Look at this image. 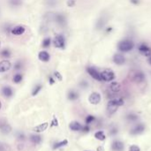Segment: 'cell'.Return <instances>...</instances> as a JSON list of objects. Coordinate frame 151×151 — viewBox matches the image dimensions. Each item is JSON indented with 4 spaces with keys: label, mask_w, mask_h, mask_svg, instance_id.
Instances as JSON below:
<instances>
[{
    "label": "cell",
    "mask_w": 151,
    "mask_h": 151,
    "mask_svg": "<svg viewBox=\"0 0 151 151\" xmlns=\"http://www.w3.org/2000/svg\"><path fill=\"white\" fill-rule=\"evenodd\" d=\"M0 47H1V42H0Z\"/></svg>",
    "instance_id": "c3c4849f"
},
{
    "label": "cell",
    "mask_w": 151,
    "mask_h": 151,
    "mask_svg": "<svg viewBox=\"0 0 151 151\" xmlns=\"http://www.w3.org/2000/svg\"><path fill=\"white\" fill-rule=\"evenodd\" d=\"M45 2H46V5L49 7H51V8H53L54 6H56V5L57 4V0H45Z\"/></svg>",
    "instance_id": "836d02e7"
},
{
    "label": "cell",
    "mask_w": 151,
    "mask_h": 151,
    "mask_svg": "<svg viewBox=\"0 0 151 151\" xmlns=\"http://www.w3.org/2000/svg\"><path fill=\"white\" fill-rule=\"evenodd\" d=\"M95 120H96V117H94L93 115H88L85 119V123L86 125H90L92 122H94Z\"/></svg>",
    "instance_id": "1f68e13d"
},
{
    "label": "cell",
    "mask_w": 151,
    "mask_h": 151,
    "mask_svg": "<svg viewBox=\"0 0 151 151\" xmlns=\"http://www.w3.org/2000/svg\"><path fill=\"white\" fill-rule=\"evenodd\" d=\"M58 126V121H57V118L54 116L52 120H51V122H50V127H53V126Z\"/></svg>",
    "instance_id": "8d00e7d4"
},
{
    "label": "cell",
    "mask_w": 151,
    "mask_h": 151,
    "mask_svg": "<svg viewBox=\"0 0 151 151\" xmlns=\"http://www.w3.org/2000/svg\"><path fill=\"white\" fill-rule=\"evenodd\" d=\"M22 80H23L22 74H21V73H16V74H14L13 77V82L14 83H16V84L21 83V82H22Z\"/></svg>",
    "instance_id": "83f0119b"
},
{
    "label": "cell",
    "mask_w": 151,
    "mask_h": 151,
    "mask_svg": "<svg viewBox=\"0 0 151 151\" xmlns=\"http://www.w3.org/2000/svg\"><path fill=\"white\" fill-rule=\"evenodd\" d=\"M69 128L71 129L72 131H74V132H78V131H82V126L78 121H73V122L70 123Z\"/></svg>",
    "instance_id": "ac0fdd59"
},
{
    "label": "cell",
    "mask_w": 151,
    "mask_h": 151,
    "mask_svg": "<svg viewBox=\"0 0 151 151\" xmlns=\"http://www.w3.org/2000/svg\"><path fill=\"white\" fill-rule=\"evenodd\" d=\"M84 151H90V150H84Z\"/></svg>",
    "instance_id": "681fc988"
},
{
    "label": "cell",
    "mask_w": 151,
    "mask_h": 151,
    "mask_svg": "<svg viewBox=\"0 0 151 151\" xmlns=\"http://www.w3.org/2000/svg\"><path fill=\"white\" fill-rule=\"evenodd\" d=\"M49 82L50 85H53V84L55 83V80H54V78H53V77H49Z\"/></svg>",
    "instance_id": "b9f144b4"
},
{
    "label": "cell",
    "mask_w": 151,
    "mask_h": 151,
    "mask_svg": "<svg viewBox=\"0 0 151 151\" xmlns=\"http://www.w3.org/2000/svg\"><path fill=\"white\" fill-rule=\"evenodd\" d=\"M51 44V38L50 37H46L43 40V43H42V46L44 48V49H47L50 46Z\"/></svg>",
    "instance_id": "f1b7e54d"
},
{
    "label": "cell",
    "mask_w": 151,
    "mask_h": 151,
    "mask_svg": "<svg viewBox=\"0 0 151 151\" xmlns=\"http://www.w3.org/2000/svg\"><path fill=\"white\" fill-rule=\"evenodd\" d=\"M8 4L13 8H17L22 5V0H8Z\"/></svg>",
    "instance_id": "cb8c5ba5"
},
{
    "label": "cell",
    "mask_w": 151,
    "mask_h": 151,
    "mask_svg": "<svg viewBox=\"0 0 151 151\" xmlns=\"http://www.w3.org/2000/svg\"><path fill=\"white\" fill-rule=\"evenodd\" d=\"M0 151H10V148L7 144L0 142Z\"/></svg>",
    "instance_id": "e575fe53"
},
{
    "label": "cell",
    "mask_w": 151,
    "mask_h": 151,
    "mask_svg": "<svg viewBox=\"0 0 151 151\" xmlns=\"http://www.w3.org/2000/svg\"><path fill=\"white\" fill-rule=\"evenodd\" d=\"M12 130V127L10 126L8 124H2L1 126H0V131H1L2 134H9L10 132H11Z\"/></svg>",
    "instance_id": "603a6c76"
},
{
    "label": "cell",
    "mask_w": 151,
    "mask_h": 151,
    "mask_svg": "<svg viewBox=\"0 0 151 151\" xmlns=\"http://www.w3.org/2000/svg\"><path fill=\"white\" fill-rule=\"evenodd\" d=\"M148 63L151 65V55L149 57H148Z\"/></svg>",
    "instance_id": "f6af8a7d"
},
{
    "label": "cell",
    "mask_w": 151,
    "mask_h": 151,
    "mask_svg": "<svg viewBox=\"0 0 151 151\" xmlns=\"http://www.w3.org/2000/svg\"><path fill=\"white\" fill-rule=\"evenodd\" d=\"M128 151H140V148L137 145H131L128 148Z\"/></svg>",
    "instance_id": "d590c367"
},
{
    "label": "cell",
    "mask_w": 151,
    "mask_h": 151,
    "mask_svg": "<svg viewBox=\"0 0 151 151\" xmlns=\"http://www.w3.org/2000/svg\"><path fill=\"white\" fill-rule=\"evenodd\" d=\"M53 44L56 48L64 49L65 48V39L63 35H56L53 39Z\"/></svg>",
    "instance_id": "277c9868"
},
{
    "label": "cell",
    "mask_w": 151,
    "mask_h": 151,
    "mask_svg": "<svg viewBox=\"0 0 151 151\" xmlns=\"http://www.w3.org/2000/svg\"><path fill=\"white\" fill-rule=\"evenodd\" d=\"M38 58L40 61H42V62H49L50 59V56L46 50H42V51H40L38 54Z\"/></svg>",
    "instance_id": "2e32d148"
},
{
    "label": "cell",
    "mask_w": 151,
    "mask_h": 151,
    "mask_svg": "<svg viewBox=\"0 0 151 151\" xmlns=\"http://www.w3.org/2000/svg\"><path fill=\"white\" fill-rule=\"evenodd\" d=\"M126 119L128 120V121H131V122H134L139 118L138 115H136L134 113H129V114L126 115Z\"/></svg>",
    "instance_id": "f546056e"
},
{
    "label": "cell",
    "mask_w": 151,
    "mask_h": 151,
    "mask_svg": "<svg viewBox=\"0 0 151 151\" xmlns=\"http://www.w3.org/2000/svg\"><path fill=\"white\" fill-rule=\"evenodd\" d=\"M97 151H104V148L103 147H98L97 148Z\"/></svg>",
    "instance_id": "bcb514c9"
},
{
    "label": "cell",
    "mask_w": 151,
    "mask_h": 151,
    "mask_svg": "<svg viewBox=\"0 0 151 151\" xmlns=\"http://www.w3.org/2000/svg\"><path fill=\"white\" fill-rule=\"evenodd\" d=\"M82 131H83L84 133H88L89 131H90V127H89V126H88V125H85L84 126H82Z\"/></svg>",
    "instance_id": "60d3db41"
},
{
    "label": "cell",
    "mask_w": 151,
    "mask_h": 151,
    "mask_svg": "<svg viewBox=\"0 0 151 151\" xmlns=\"http://www.w3.org/2000/svg\"><path fill=\"white\" fill-rule=\"evenodd\" d=\"M42 88H43V86H42L41 84H37V85H35V87L34 88L33 91H32V96H35L36 95H38V93H39L40 91H41Z\"/></svg>",
    "instance_id": "4dcf8cb0"
},
{
    "label": "cell",
    "mask_w": 151,
    "mask_h": 151,
    "mask_svg": "<svg viewBox=\"0 0 151 151\" xmlns=\"http://www.w3.org/2000/svg\"><path fill=\"white\" fill-rule=\"evenodd\" d=\"M113 63L118 65H122L126 63V57L120 53H116L112 57Z\"/></svg>",
    "instance_id": "4fadbf2b"
},
{
    "label": "cell",
    "mask_w": 151,
    "mask_h": 151,
    "mask_svg": "<svg viewBox=\"0 0 151 151\" xmlns=\"http://www.w3.org/2000/svg\"><path fill=\"white\" fill-rule=\"evenodd\" d=\"M132 79H133V80H134L135 83H138V84L142 83L144 80H145V74L143 73V72L138 70V71H135L133 73Z\"/></svg>",
    "instance_id": "30bf717a"
},
{
    "label": "cell",
    "mask_w": 151,
    "mask_h": 151,
    "mask_svg": "<svg viewBox=\"0 0 151 151\" xmlns=\"http://www.w3.org/2000/svg\"><path fill=\"white\" fill-rule=\"evenodd\" d=\"M80 86H82V87H83V88H86V87H88V83H87V82H82V83H80Z\"/></svg>",
    "instance_id": "7bdbcfd3"
},
{
    "label": "cell",
    "mask_w": 151,
    "mask_h": 151,
    "mask_svg": "<svg viewBox=\"0 0 151 151\" xmlns=\"http://www.w3.org/2000/svg\"><path fill=\"white\" fill-rule=\"evenodd\" d=\"M52 19L59 26H65L67 22L66 17L63 13H55L52 17Z\"/></svg>",
    "instance_id": "5b68a950"
},
{
    "label": "cell",
    "mask_w": 151,
    "mask_h": 151,
    "mask_svg": "<svg viewBox=\"0 0 151 151\" xmlns=\"http://www.w3.org/2000/svg\"><path fill=\"white\" fill-rule=\"evenodd\" d=\"M101 99H102V97H101V95L98 92H92L88 96V102L93 105H97L100 104Z\"/></svg>",
    "instance_id": "8fae6325"
},
{
    "label": "cell",
    "mask_w": 151,
    "mask_h": 151,
    "mask_svg": "<svg viewBox=\"0 0 151 151\" xmlns=\"http://www.w3.org/2000/svg\"><path fill=\"white\" fill-rule=\"evenodd\" d=\"M22 67H23V64H22V62L21 61H17L15 64H14V65H13V69L15 70V71H21V70L22 69Z\"/></svg>",
    "instance_id": "d6a6232c"
},
{
    "label": "cell",
    "mask_w": 151,
    "mask_h": 151,
    "mask_svg": "<svg viewBox=\"0 0 151 151\" xmlns=\"http://www.w3.org/2000/svg\"><path fill=\"white\" fill-rule=\"evenodd\" d=\"M48 126H49V123L48 122H44L43 124H40V125L36 126L34 128V132L38 133V134L39 133H43V132H44V131L48 128Z\"/></svg>",
    "instance_id": "d6986e66"
},
{
    "label": "cell",
    "mask_w": 151,
    "mask_h": 151,
    "mask_svg": "<svg viewBox=\"0 0 151 151\" xmlns=\"http://www.w3.org/2000/svg\"><path fill=\"white\" fill-rule=\"evenodd\" d=\"M2 94L5 97H7V98H10V97H12L13 95V90L11 87H9V86H5L2 88Z\"/></svg>",
    "instance_id": "e0dca14e"
},
{
    "label": "cell",
    "mask_w": 151,
    "mask_h": 151,
    "mask_svg": "<svg viewBox=\"0 0 151 151\" xmlns=\"http://www.w3.org/2000/svg\"><path fill=\"white\" fill-rule=\"evenodd\" d=\"M12 56V52L9 49H3L1 51H0V57L3 58H9Z\"/></svg>",
    "instance_id": "7402d4cb"
},
{
    "label": "cell",
    "mask_w": 151,
    "mask_h": 151,
    "mask_svg": "<svg viewBox=\"0 0 151 151\" xmlns=\"http://www.w3.org/2000/svg\"><path fill=\"white\" fill-rule=\"evenodd\" d=\"M100 74H101L102 82H112L116 78L114 72L110 69H104V71L100 73Z\"/></svg>",
    "instance_id": "3957f363"
},
{
    "label": "cell",
    "mask_w": 151,
    "mask_h": 151,
    "mask_svg": "<svg viewBox=\"0 0 151 151\" xmlns=\"http://www.w3.org/2000/svg\"><path fill=\"white\" fill-rule=\"evenodd\" d=\"M87 73L91 76L94 80H98V82H102V79H101V74L100 72H98L95 67L92 66H88L87 67Z\"/></svg>",
    "instance_id": "ba28073f"
},
{
    "label": "cell",
    "mask_w": 151,
    "mask_h": 151,
    "mask_svg": "<svg viewBox=\"0 0 151 151\" xmlns=\"http://www.w3.org/2000/svg\"><path fill=\"white\" fill-rule=\"evenodd\" d=\"M145 125L142 124V123H139L137 124L136 126H134L132 129L130 130V134L132 135H138V134H142L144 131H145Z\"/></svg>",
    "instance_id": "9c48e42d"
},
{
    "label": "cell",
    "mask_w": 151,
    "mask_h": 151,
    "mask_svg": "<svg viewBox=\"0 0 151 151\" xmlns=\"http://www.w3.org/2000/svg\"><path fill=\"white\" fill-rule=\"evenodd\" d=\"M54 76L59 80V82H61V80H63V76H62L61 74H60L59 72H55V73H54Z\"/></svg>",
    "instance_id": "ab89813d"
},
{
    "label": "cell",
    "mask_w": 151,
    "mask_h": 151,
    "mask_svg": "<svg viewBox=\"0 0 151 151\" xmlns=\"http://www.w3.org/2000/svg\"><path fill=\"white\" fill-rule=\"evenodd\" d=\"M95 138L98 140H101V142H103L106 139V135L104 133V131H97V132L95 134Z\"/></svg>",
    "instance_id": "484cf974"
},
{
    "label": "cell",
    "mask_w": 151,
    "mask_h": 151,
    "mask_svg": "<svg viewBox=\"0 0 151 151\" xmlns=\"http://www.w3.org/2000/svg\"><path fill=\"white\" fill-rule=\"evenodd\" d=\"M67 98L70 101H75L79 98V94L76 91H74V90H70L67 94Z\"/></svg>",
    "instance_id": "44dd1931"
},
{
    "label": "cell",
    "mask_w": 151,
    "mask_h": 151,
    "mask_svg": "<svg viewBox=\"0 0 151 151\" xmlns=\"http://www.w3.org/2000/svg\"><path fill=\"white\" fill-rule=\"evenodd\" d=\"M105 23H106V19H105L104 17H101V18H99V19H98V21H96V29H98V30L102 29V28L104 27Z\"/></svg>",
    "instance_id": "d4e9b609"
},
{
    "label": "cell",
    "mask_w": 151,
    "mask_h": 151,
    "mask_svg": "<svg viewBox=\"0 0 151 151\" xmlns=\"http://www.w3.org/2000/svg\"><path fill=\"white\" fill-rule=\"evenodd\" d=\"M75 3H76L75 0H67L66 5H67L68 7H73V6L75 5Z\"/></svg>",
    "instance_id": "74e56055"
},
{
    "label": "cell",
    "mask_w": 151,
    "mask_h": 151,
    "mask_svg": "<svg viewBox=\"0 0 151 151\" xmlns=\"http://www.w3.org/2000/svg\"><path fill=\"white\" fill-rule=\"evenodd\" d=\"M134 43L130 39L121 40V41L118 43V49L120 52H123V53L131 51V50L134 49Z\"/></svg>",
    "instance_id": "7a4b0ae2"
},
{
    "label": "cell",
    "mask_w": 151,
    "mask_h": 151,
    "mask_svg": "<svg viewBox=\"0 0 151 151\" xmlns=\"http://www.w3.org/2000/svg\"><path fill=\"white\" fill-rule=\"evenodd\" d=\"M131 3H133L134 5H138L139 4V0H130Z\"/></svg>",
    "instance_id": "ee69618b"
},
{
    "label": "cell",
    "mask_w": 151,
    "mask_h": 151,
    "mask_svg": "<svg viewBox=\"0 0 151 151\" xmlns=\"http://www.w3.org/2000/svg\"><path fill=\"white\" fill-rule=\"evenodd\" d=\"M1 107H2V104H1V102H0V109H1Z\"/></svg>",
    "instance_id": "7dc6e473"
},
{
    "label": "cell",
    "mask_w": 151,
    "mask_h": 151,
    "mask_svg": "<svg viewBox=\"0 0 151 151\" xmlns=\"http://www.w3.org/2000/svg\"><path fill=\"white\" fill-rule=\"evenodd\" d=\"M12 68V63L7 59L0 61V73H6Z\"/></svg>",
    "instance_id": "5bb4252c"
},
{
    "label": "cell",
    "mask_w": 151,
    "mask_h": 151,
    "mask_svg": "<svg viewBox=\"0 0 151 151\" xmlns=\"http://www.w3.org/2000/svg\"><path fill=\"white\" fill-rule=\"evenodd\" d=\"M26 32V27L21 26V25H18L14 26L11 29V34L13 35H22Z\"/></svg>",
    "instance_id": "7c38bea8"
},
{
    "label": "cell",
    "mask_w": 151,
    "mask_h": 151,
    "mask_svg": "<svg viewBox=\"0 0 151 151\" xmlns=\"http://www.w3.org/2000/svg\"><path fill=\"white\" fill-rule=\"evenodd\" d=\"M138 50H139V52H140V54L143 55V56H145V57H147L151 55V48H150L148 44H146V43H140V44L138 46Z\"/></svg>",
    "instance_id": "52a82bcc"
},
{
    "label": "cell",
    "mask_w": 151,
    "mask_h": 151,
    "mask_svg": "<svg viewBox=\"0 0 151 151\" xmlns=\"http://www.w3.org/2000/svg\"><path fill=\"white\" fill-rule=\"evenodd\" d=\"M118 134V128L117 127H112L110 130V135H116Z\"/></svg>",
    "instance_id": "f35d334b"
},
{
    "label": "cell",
    "mask_w": 151,
    "mask_h": 151,
    "mask_svg": "<svg viewBox=\"0 0 151 151\" xmlns=\"http://www.w3.org/2000/svg\"><path fill=\"white\" fill-rule=\"evenodd\" d=\"M124 104H125V101L121 97H116V98H113V99H110L108 102L107 107H106L107 113L109 115L114 114L118 110V107L124 105Z\"/></svg>",
    "instance_id": "6da1fadb"
},
{
    "label": "cell",
    "mask_w": 151,
    "mask_h": 151,
    "mask_svg": "<svg viewBox=\"0 0 151 151\" xmlns=\"http://www.w3.org/2000/svg\"><path fill=\"white\" fill-rule=\"evenodd\" d=\"M30 140H31L32 143L37 145V144H40L42 142V137L40 135L32 134V135H30Z\"/></svg>",
    "instance_id": "ffe728a7"
},
{
    "label": "cell",
    "mask_w": 151,
    "mask_h": 151,
    "mask_svg": "<svg viewBox=\"0 0 151 151\" xmlns=\"http://www.w3.org/2000/svg\"><path fill=\"white\" fill-rule=\"evenodd\" d=\"M120 90H121V85H120V83L118 82H112L108 88L109 93L112 94V95L119 93Z\"/></svg>",
    "instance_id": "8992f818"
},
{
    "label": "cell",
    "mask_w": 151,
    "mask_h": 151,
    "mask_svg": "<svg viewBox=\"0 0 151 151\" xmlns=\"http://www.w3.org/2000/svg\"><path fill=\"white\" fill-rule=\"evenodd\" d=\"M67 144H68V140H67L66 139H65V140H61V142L55 143L54 146H53V149L56 150V149H57V148H60L64 147V146H66Z\"/></svg>",
    "instance_id": "4316f807"
},
{
    "label": "cell",
    "mask_w": 151,
    "mask_h": 151,
    "mask_svg": "<svg viewBox=\"0 0 151 151\" xmlns=\"http://www.w3.org/2000/svg\"><path fill=\"white\" fill-rule=\"evenodd\" d=\"M112 149L113 151H123L125 149V144L121 140H114L112 143Z\"/></svg>",
    "instance_id": "9a60e30c"
}]
</instances>
